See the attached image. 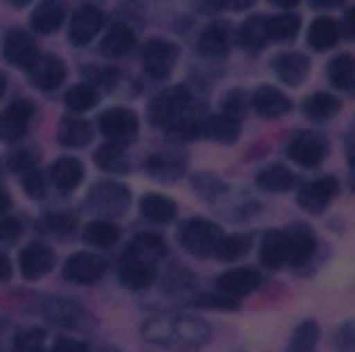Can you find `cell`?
Masks as SVG:
<instances>
[{
    "label": "cell",
    "mask_w": 355,
    "mask_h": 352,
    "mask_svg": "<svg viewBox=\"0 0 355 352\" xmlns=\"http://www.w3.org/2000/svg\"><path fill=\"white\" fill-rule=\"evenodd\" d=\"M3 57H7L13 67L28 69L35 63V57H38V44H35V38L28 32H22V28H10L7 38H3Z\"/></svg>",
    "instance_id": "cell-16"
},
{
    "label": "cell",
    "mask_w": 355,
    "mask_h": 352,
    "mask_svg": "<svg viewBox=\"0 0 355 352\" xmlns=\"http://www.w3.org/2000/svg\"><path fill=\"white\" fill-rule=\"evenodd\" d=\"M302 19L295 13H280V16H270L268 19V38L270 41H289L299 35Z\"/></svg>",
    "instance_id": "cell-42"
},
{
    "label": "cell",
    "mask_w": 355,
    "mask_h": 352,
    "mask_svg": "<svg viewBox=\"0 0 355 352\" xmlns=\"http://www.w3.org/2000/svg\"><path fill=\"white\" fill-rule=\"evenodd\" d=\"M116 277H120V283L126 286V290H148V286L157 280L155 261H145V258H139V255L126 252L120 267H116Z\"/></svg>",
    "instance_id": "cell-10"
},
{
    "label": "cell",
    "mask_w": 355,
    "mask_h": 352,
    "mask_svg": "<svg viewBox=\"0 0 355 352\" xmlns=\"http://www.w3.org/2000/svg\"><path fill=\"white\" fill-rule=\"evenodd\" d=\"M336 110H340V101H336V94H330V92H315L305 98V104H302V113L315 123L330 120Z\"/></svg>",
    "instance_id": "cell-37"
},
{
    "label": "cell",
    "mask_w": 355,
    "mask_h": 352,
    "mask_svg": "<svg viewBox=\"0 0 355 352\" xmlns=\"http://www.w3.org/2000/svg\"><path fill=\"white\" fill-rule=\"evenodd\" d=\"M22 176V189H26V195H32V199H47V189H51V180H47V173H41L38 167H32V170L19 173Z\"/></svg>",
    "instance_id": "cell-46"
},
{
    "label": "cell",
    "mask_w": 355,
    "mask_h": 352,
    "mask_svg": "<svg viewBox=\"0 0 355 352\" xmlns=\"http://www.w3.org/2000/svg\"><path fill=\"white\" fill-rule=\"evenodd\" d=\"M195 305L198 308H220V312H230V308H236L239 302L233 299V296H227V292H201V296H195Z\"/></svg>",
    "instance_id": "cell-48"
},
{
    "label": "cell",
    "mask_w": 355,
    "mask_h": 352,
    "mask_svg": "<svg viewBox=\"0 0 355 352\" xmlns=\"http://www.w3.org/2000/svg\"><path fill=\"white\" fill-rule=\"evenodd\" d=\"M258 283H261V274H258L255 267H233V271L220 274L217 290L227 292V296H233V299H242V296H248V292H255Z\"/></svg>",
    "instance_id": "cell-18"
},
{
    "label": "cell",
    "mask_w": 355,
    "mask_h": 352,
    "mask_svg": "<svg viewBox=\"0 0 355 352\" xmlns=\"http://www.w3.org/2000/svg\"><path fill=\"white\" fill-rule=\"evenodd\" d=\"M54 349H88V343H82V340H54Z\"/></svg>",
    "instance_id": "cell-54"
},
{
    "label": "cell",
    "mask_w": 355,
    "mask_h": 352,
    "mask_svg": "<svg viewBox=\"0 0 355 352\" xmlns=\"http://www.w3.org/2000/svg\"><path fill=\"white\" fill-rule=\"evenodd\" d=\"M3 92H7V76L0 73V98H3Z\"/></svg>",
    "instance_id": "cell-61"
},
{
    "label": "cell",
    "mask_w": 355,
    "mask_h": 352,
    "mask_svg": "<svg viewBox=\"0 0 355 352\" xmlns=\"http://www.w3.org/2000/svg\"><path fill=\"white\" fill-rule=\"evenodd\" d=\"M13 277V261L7 258V252H0V283H7Z\"/></svg>",
    "instance_id": "cell-53"
},
{
    "label": "cell",
    "mask_w": 355,
    "mask_h": 352,
    "mask_svg": "<svg viewBox=\"0 0 355 352\" xmlns=\"http://www.w3.org/2000/svg\"><path fill=\"white\" fill-rule=\"evenodd\" d=\"M63 22H67V7H63V0H41L32 13V28L38 35L60 32Z\"/></svg>",
    "instance_id": "cell-21"
},
{
    "label": "cell",
    "mask_w": 355,
    "mask_h": 352,
    "mask_svg": "<svg viewBox=\"0 0 355 352\" xmlns=\"http://www.w3.org/2000/svg\"><path fill=\"white\" fill-rule=\"evenodd\" d=\"M98 98H101L98 88H94L92 82H82V85L69 88L67 98H63V104H67L73 113H85V110H92V107L98 104Z\"/></svg>",
    "instance_id": "cell-40"
},
{
    "label": "cell",
    "mask_w": 355,
    "mask_h": 352,
    "mask_svg": "<svg viewBox=\"0 0 355 352\" xmlns=\"http://www.w3.org/2000/svg\"><path fill=\"white\" fill-rule=\"evenodd\" d=\"M98 129L104 133V139L114 142V145H129V142L139 135V117H135L129 107H110V110L101 113Z\"/></svg>",
    "instance_id": "cell-5"
},
{
    "label": "cell",
    "mask_w": 355,
    "mask_h": 352,
    "mask_svg": "<svg viewBox=\"0 0 355 352\" xmlns=\"http://www.w3.org/2000/svg\"><path fill=\"white\" fill-rule=\"evenodd\" d=\"M352 139H355V133H352Z\"/></svg>",
    "instance_id": "cell-62"
},
{
    "label": "cell",
    "mask_w": 355,
    "mask_h": 352,
    "mask_svg": "<svg viewBox=\"0 0 355 352\" xmlns=\"http://www.w3.org/2000/svg\"><path fill=\"white\" fill-rule=\"evenodd\" d=\"M295 183H299L295 180V173L283 164H270L258 173V186H261L264 192H289Z\"/></svg>",
    "instance_id": "cell-36"
},
{
    "label": "cell",
    "mask_w": 355,
    "mask_h": 352,
    "mask_svg": "<svg viewBox=\"0 0 355 352\" xmlns=\"http://www.w3.org/2000/svg\"><path fill=\"white\" fill-rule=\"evenodd\" d=\"M245 110H248V94L242 92V88H230V92L223 94L220 113H223V117H230V120H239V123H242Z\"/></svg>",
    "instance_id": "cell-44"
},
{
    "label": "cell",
    "mask_w": 355,
    "mask_h": 352,
    "mask_svg": "<svg viewBox=\"0 0 355 352\" xmlns=\"http://www.w3.org/2000/svg\"><path fill=\"white\" fill-rule=\"evenodd\" d=\"M44 318L51 321V324H57V327H79L82 321H85V312H82L76 302H69V299H47L44 302Z\"/></svg>",
    "instance_id": "cell-28"
},
{
    "label": "cell",
    "mask_w": 355,
    "mask_h": 352,
    "mask_svg": "<svg viewBox=\"0 0 355 352\" xmlns=\"http://www.w3.org/2000/svg\"><path fill=\"white\" fill-rule=\"evenodd\" d=\"M192 92H189L186 85H173V88H164L161 94H157L155 101H151V107H148V120L155 123L157 129H164L167 133L170 126H173L176 120H180L182 113L192 107Z\"/></svg>",
    "instance_id": "cell-3"
},
{
    "label": "cell",
    "mask_w": 355,
    "mask_h": 352,
    "mask_svg": "<svg viewBox=\"0 0 355 352\" xmlns=\"http://www.w3.org/2000/svg\"><path fill=\"white\" fill-rule=\"evenodd\" d=\"M85 76H88V82H92L98 92H101V88H104V92H110V88H116V85H120V79H123V73L116 67H88Z\"/></svg>",
    "instance_id": "cell-45"
},
{
    "label": "cell",
    "mask_w": 355,
    "mask_h": 352,
    "mask_svg": "<svg viewBox=\"0 0 355 352\" xmlns=\"http://www.w3.org/2000/svg\"><path fill=\"white\" fill-rule=\"evenodd\" d=\"M352 340H355V337H352V330H343V333H340V343H343V346H349Z\"/></svg>",
    "instance_id": "cell-59"
},
{
    "label": "cell",
    "mask_w": 355,
    "mask_h": 352,
    "mask_svg": "<svg viewBox=\"0 0 355 352\" xmlns=\"http://www.w3.org/2000/svg\"><path fill=\"white\" fill-rule=\"evenodd\" d=\"M104 28V13L98 7H79L69 22V41L73 44H88L94 35Z\"/></svg>",
    "instance_id": "cell-19"
},
{
    "label": "cell",
    "mask_w": 355,
    "mask_h": 352,
    "mask_svg": "<svg viewBox=\"0 0 355 352\" xmlns=\"http://www.w3.org/2000/svg\"><path fill=\"white\" fill-rule=\"evenodd\" d=\"M22 220L19 217H13V214H0V242L3 246H10V242H16L22 236Z\"/></svg>",
    "instance_id": "cell-49"
},
{
    "label": "cell",
    "mask_w": 355,
    "mask_h": 352,
    "mask_svg": "<svg viewBox=\"0 0 355 352\" xmlns=\"http://www.w3.org/2000/svg\"><path fill=\"white\" fill-rule=\"evenodd\" d=\"M340 35H343L340 22L321 16V19H315L309 26V44H311V51H330V47H336Z\"/></svg>",
    "instance_id": "cell-33"
},
{
    "label": "cell",
    "mask_w": 355,
    "mask_h": 352,
    "mask_svg": "<svg viewBox=\"0 0 355 352\" xmlns=\"http://www.w3.org/2000/svg\"><path fill=\"white\" fill-rule=\"evenodd\" d=\"M10 211V192H7V186L0 183V214H7Z\"/></svg>",
    "instance_id": "cell-57"
},
{
    "label": "cell",
    "mask_w": 355,
    "mask_h": 352,
    "mask_svg": "<svg viewBox=\"0 0 355 352\" xmlns=\"http://www.w3.org/2000/svg\"><path fill=\"white\" fill-rule=\"evenodd\" d=\"M315 252H318L315 233L305 230V226L289 230V265H293L295 271H305V267H309V261L315 258Z\"/></svg>",
    "instance_id": "cell-22"
},
{
    "label": "cell",
    "mask_w": 355,
    "mask_h": 352,
    "mask_svg": "<svg viewBox=\"0 0 355 352\" xmlns=\"http://www.w3.org/2000/svg\"><path fill=\"white\" fill-rule=\"evenodd\" d=\"M258 258L268 271H280L289 265V230H270L264 233L261 246H258Z\"/></svg>",
    "instance_id": "cell-15"
},
{
    "label": "cell",
    "mask_w": 355,
    "mask_h": 352,
    "mask_svg": "<svg viewBox=\"0 0 355 352\" xmlns=\"http://www.w3.org/2000/svg\"><path fill=\"white\" fill-rule=\"evenodd\" d=\"M82 240L92 249H110L120 242V226L110 224V220H92V224H85V230H82Z\"/></svg>",
    "instance_id": "cell-34"
},
{
    "label": "cell",
    "mask_w": 355,
    "mask_h": 352,
    "mask_svg": "<svg viewBox=\"0 0 355 352\" xmlns=\"http://www.w3.org/2000/svg\"><path fill=\"white\" fill-rule=\"evenodd\" d=\"M248 107H255V113H261V117H268V120H277V117H283V113H289V98L280 92V88L274 85H258L255 92L248 94Z\"/></svg>",
    "instance_id": "cell-17"
},
{
    "label": "cell",
    "mask_w": 355,
    "mask_h": 352,
    "mask_svg": "<svg viewBox=\"0 0 355 352\" xmlns=\"http://www.w3.org/2000/svg\"><path fill=\"white\" fill-rule=\"evenodd\" d=\"M129 51H135V32L129 26H110L101 38V57L107 60H120Z\"/></svg>",
    "instance_id": "cell-25"
},
{
    "label": "cell",
    "mask_w": 355,
    "mask_h": 352,
    "mask_svg": "<svg viewBox=\"0 0 355 352\" xmlns=\"http://www.w3.org/2000/svg\"><path fill=\"white\" fill-rule=\"evenodd\" d=\"M129 255H139V258H145V261H161L164 255H167V240L155 230L135 233L132 246H129Z\"/></svg>",
    "instance_id": "cell-32"
},
{
    "label": "cell",
    "mask_w": 355,
    "mask_h": 352,
    "mask_svg": "<svg viewBox=\"0 0 355 352\" xmlns=\"http://www.w3.org/2000/svg\"><path fill=\"white\" fill-rule=\"evenodd\" d=\"M94 164L110 176H120V173L129 170V154L123 151V145L107 142V145H101V151H94Z\"/></svg>",
    "instance_id": "cell-38"
},
{
    "label": "cell",
    "mask_w": 355,
    "mask_h": 352,
    "mask_svg": "<svg viewBox=\"0 0 355 352\" xmlns=\"http://www.w3.org/2000/svg\"><path fill=\"white\" fill-rule=\"evenodd\" d=\"M327 79L340 92H355V57H349V53L334 57L327 63Z\"/></svg>",
    "instance_id": "cell-35"
},
{
    "label": "cell",
    "mask_w": 355,
    "mask_h": 352,
    "mask_svg": "<svg viewBox=\"0 0 355 352\" xmlns=\"http://www.w3.org/2000/svg\"><path fill=\"white\" fill-rule=\"evenodd\" d=\"M274 7H280V10H293L295 3H302V0H270Z\"/></svg>",
    "instance_id": "cell-58"
},
{
    "label": "cell",
    "mask_w": 355,
    "mask_h": 352,
    "mask_svg": "<svg viewBox=\"0 0 355 352\" xmlns=\"http://www.w3.org/2000/svg\"><path fill=\"white\" fill-rule=\"evenodd\" d=\"M318 343V324H311V321H305V324H299V330H295L293 337V349H311V346Z\"/></svg>",
    "instance_id": "cell-50"
},
{
    "label": "cell",
    "mask_w": 355,
    "mask_h": 352,
    "mask_svg": "<svg viewBox=\"0 0 355 352\" xmlns=\"http://www.w3.org/2000/svg\"><path fill=\"white\" fill-rule=\"evenodd\" d=\"M141 217L148 220V224H155V226H167L176 220V205L167 199V195H145L141 199Z\"/></svg>",
    "instance_id": "cell-31"
},
{
    "label": "cell",
    "mask_w": 355,
    "mask_h": 352,
    "mask_svg": "<svg viewBox=\"0 0 355 352\" xmlns=\"http://www.w3.org/2000/svg\"><path fill=\"white\" fill-rule=\"evenodd\" d=\"M336 192H340V183H336L334 176L311 180V183H305V186L299 189V208H302V211L318 214V211H324V208L336 199Z\"/></svg>",
    "instance_id": "cell-11"
},
{
    "label": "cell",
    "mask_w": 355,
    "mask_h": 352,
    "mask_svg": "<svg viewBox=\"0 0 355 352\" xmlns=\"http://www.w3.org/2000/svg\"><path fill=\"white\" fill-rule=\"evenodd\" d=\"M343 26H346L343 32H346L349 38H355V10H349V13H346V22H343Z\"/></svg>",
    "instance_id": "cell-55"
},
{
    "label": "cell",
    "mask_w": 355,
    "mask_h": 352,
    "mask_svg": "<svg viewBox=\"0 0 355 352\" xmlns=\"http://www.w3.org/2000/svg\"><path fill=\"white\" fill-rule=\"evenodd\" d=\"M186 170V158L176 151H155L145 158V173L155 180H176Z\"/></svg>",
    "instance_id": "cell-23"
},
{
    "label": "cell",
    "mask_w": 355,
    "mask_h": 352,
    "mask_svg": "<svg viewBox=\"0 0 355 352\" xmlns=\"http://www.w3.org/2000/svg\"><path fill=\"white\" fill-rule=\"evenodd\" d=\"M19 271L26 280H41L44 274L54 271V249L44 242H28L19 252Z\"/></svg>",
    "instance_id": "cell-12"
},
{
    "label": "cell",
    "mask_w": 355,
    "mask_h": 352,
    "mask_svg": "<svg viewBox=\"0 0 355 352\" xmlns=\"http://www.w3.org/2000/svg\"><path fill=\"white\" fill-rule=\"evenodd\" d=\"M270 67H274V73L280 76V82H286V85H302V82L309 79L311 63H309V57L299 51H283L280 57H274Z\"/></svg>",
    "instance_id": "cell-20"
},
{
    "label": "cell",
    "mask_w": 355,
    "mask_h": 352,
    "mask_svg": "<svg viewBox=\"0 0 355 352\" xmlns=\"http://www.w3.org/2000/svg\"><path fill=\"white\" fill-rule=\"evenodd\" d=\"M28 79H32V85L38 92H54L67 79V63L60 57H54V53H38L35 63L28 67Z\"/></svg>",
    "instance_id": "cell-8"
},
{
    "label": "cell",
    "mask_w": 355,
    "mask_h": 352,
    "mask_svg": "<svg viewBox=\"0 0 355 352\" xmlns=\"http://www.w3.org/2000/svg\"><path fill=\"white\" fill-rule=\"evenodd\" d=\"M176 60H180V51L167 38H151L141 51V67H145L148 79H167L173 73Z\"/></svg>",
    "instance_id": "cell-6"
},
{
    "label": "cell",
    "mask_w": 355,
    "mask_h": 352,
    "mask_svg": "<svg viewBox=\"0 0 355 352\" xmlns=\"http://www.w3.org/2000/svg\"><path fill=\"white\" fill-rule=\"evenodd\" d=\"M248 249H252V236H248V233H230V236H223V240H220V246H217L214 258H220V261H236V258H242Z\"/></svg>",
    "instance_id": "cell-41"
},
{
    "label": "cell",
    "mask_w": 355,
    "mask_h": 352,
    "mask_svg": "<svg viewBox=\"0 0 355 352\" xmlns=\"http://www.w3.org/2000/svg\"><path fill=\"white\" fill-rule=\"evenodd\" d=\"M92 135H94L92 123H85L79 113L60 120V129H57V142H60L63 148H85L88 142H92Z\"/></svg>",
    "instance_id": "cell-29"
},
{
    "label": "cell",
    "mask_w": 355,
    "mask_h": 352,
    "mask_svg": "<svg viewBox=\"0 0 355 352\" xmlns=\"http://www.w3.org/2000/svg\"><path fill=\"white\" fill-rule=\"evenodd\" d=\"M35 120V107L28 101H13V104L3 107L0 113V142H22L32 129Z\"/></svg>",
    "instance_id": "cell-7"
},
{
    "label": "cell",
    "mask_w": 355,
    "mask_h": 352,
    "mask_svg": "<svg viewBox=\"0 0 355 352\" xmlns=\"http://www.w3.org/2000/svg\"><path fill=\"white\" fill-rule=\"evenodd\" d=\"M201 139H211V142H236L239 139V120H230V117H223V113H217V117H208L205 120V135Z\"/></svg>",
    "instance_id": "cell-39"
},
{
    "label": "cell",
    "mask_w": 355,
    "mask_h": 352,
    "mask_svg": "<svg viewBox=\"0 0 355 352\" xmlns=\"http://www.w3.org/2000/svg\"><path fill=\"white\" fill-rule=\"evenodd\" d=\"M205 120H208V113H201L198 107L192 104L180 117V120L167 129V135H170V139H176V142H195V139H201V135H205Z\"/></svg>",
    "instance_id": "cell-27"
},
{
    "label": "cell",
    "mask_w": 355,
    "mask_h": 352,
    "mask_svg": "<svg viewBox=\"0 0 355 352\" xmlns=\"http://www.w3.org/2000/svg\"><path fill=\"white\" fill-rule=\"evenodd\" d=\"M211 337L208 324L189 318V315H157L145 324V340L155 346H167V349H176V346H205Z\"/></svg>",
    "instance_id": "cell-1"
},
{
    "label": "cell",
    "mask_w": 355,
    "mask_h": 352,
    "mask_svg": "<svg viewBox=\"0 0 355 352\" xmlns=\"http://www.w3.org/2000/svg\"><path fill=\"white\" fill-rule=\"evenodd\" d=\"M104 271H107V261L94 252H79L63 265V277H67L69 283H79V286L98 283V280L104 277Z\"/></svg>",
    "instance_id": "cell-9"
},
{
    "label": "cell",
    "mask_w": 355,
    "mask_h": 352,
    "mask_svg": "<svg viewBox=\"0 0 355 352\" xmlns=\"http://www.w3.org/2000/svg\"><path fill=\"white\" fill-rule=\"evenodd\" d=\"M236 41H239L242 51L258 53L270 41L268 38V19H264V16H252V19H245L239 26V32H236Z\"/></svg>",
    "instance_id": "cell-30"
},
{
    "label": "cell",
    "mask_w": 355,
    "mask_h": 352,
    "mask_svg": "<svg viewBox=\"0 0 355 352\" xmlns=\"http://www.w3.org/2000/svg\"><path fill=\"white\" fill-rule=\"evenodd\" d=\"M255 0H211L208 7H214V10H245V7H252Z\"/></svg>",
    "instance_id": "cell-52"
},
{
    "label": "cell",
    "mask_w": 355,
    "mask_h": 352,
    "mask_svg": "<svg viewBox=\"0 0 355 352\" xmlns=\"http://www.w3.org/2000/svg\"><path fill=\"white\" fill-rule=\"evenodd\" d=\"M88 201H92V208H98V211H104V214H120V211H126V205H129V189L116 180H101L98 186L92 189Z\"/></svg>",
    "instance_id": "cell-13"
},
{
    "label": "cell",
    "mask_w": 355,
    "mask_h": 352,
    "mask_svg": "<svg viewBox=\"0 0 355 352\" xmlns=\"http://www.w3.org/2000/svg\"><path fill=\"white\" fill-rule=\"evenodd\" d=\"M10 7H28V3H32V0H7Z\"/></svg>",
    "instance_id": "cell-60"
},
{
    "label": "cell",
    "mask_w": 355,
    "mask_h": 352,
    "mask_svg": "<svg viewBox=\"0 0 355 352\" xmlns=\"http://www.w3.org/2000/svg\"><path fill=\"white\" fill-rule=\"evenodd\" d=\"M38 233L44 236H54V240H69L76 230H79V217L73 211H47L38 217Z\"/></svg>",
    "instance_id": "cell-26"
},
{
    "label": "cell",
    "mask_w": 355,
    "mask_h": 352,
    "mask_svg": "<svg viewBox=\"0 0 355 352\" xmlns=\"http://www.w3.org/2000/svg\"><path fill=\"white\" fill-rule=\"evenodd\" d=\"M233 44V32H230L227 22H211L205 26V32L198 35V51L201 57H223Z\"/></svg>",
    "instance_id": "cell-24"
},
{
    "label": "cell",
    "mask_w": 355,
    "mask_h": 352,
    "mask_svg": "<svg viewBox=\"0 0 355 352\" xmlns=\"http://www.w3.org/2000/svg\"><path fill=\"white\" fill-rule=\"evenodd\" d=\"M164 290H167L170 296H189V292L195 290V277L186 271V267L173 265L167 274V280H164Z\"/></svg>",
    "instance_id": "cell-43"
},
{
    "label": "cell",
    "mask_w": 355,
    "mask_h": 352,
    "mask_svg": "<svg viewBox=\"0 0 355 352\" xmlns=\"http://www.w3.org/2000/svg\"><path fill=\"white\" fill-rule=\"evenodd\" d=\"M318 10H336V7H343V0H311Z\"/></svg>",
    "instance_id": "cell-56"
},
{
    "label": "cell",
    "mask_w": 355,
    "mask_h": 352,
    "mask_svg": "<svg viewBox=\"0 0 355 352\" xmlns=\"http://www.w3.org/2000/svg\"><path fill=\"white\" fill-rule=\"evenodd\" d=\"M220 240H223L220 226L211 224V220L192 217L180 226V246L186 249L189 255H195V258H214Z\"/></svg>",
    "instance_id": "cell-2"
},
{
    "label": "cell",
    "mask_w": 355,
    "mask_h": 352,
    "mask_svg": "<svg viewBox=\"0 0 355 352\" xmlns=\"http://www.w3.org/2000/svg\"><path fill=\"white\" fill-rule=\"evenodd\" d=\"M47 180H51V186L57 189V192L69 195L73 189H79V183L85 180V167H82L79 158H57L54 164H51V170H47Z\"/></svg>",
    "instance_id": "cell-14"
},
{
    "label": "cell",
    "mask_w": 355,
    "mask_h": 352,
    "mask_svg": "<svg viewBox=\"0 0 355 352\" xmlns=\"http://www.w3.org/2000/svg\"><path fill=\"white\" fill-rule=\"evenodd\" d=\"M327 151H330L327 139H324L321 133H311V129H305V133H295L293 139L286 142V158L293 160V164L305 167V170L324 164Z\"/></svg>",
    "instance_id": "cell-4"
},
{
    "label": "cell",
    "mask_w": 355,
    "mask_h": 352,
    "mask_svg": "<svg viewBox=\"0 0 355 352\" xmlns=\"http://www.w3.org/2000/svg\"><path fill=\"white\" fill-rule=\"evenodd\" d=\"M7 167H10V170H16V173L32 170V167H38V151H26V148H19V151L10 154Z\"/></svg>",
    "instance_id": "cell-51"
},
{
    "label": "cell",
    "mask_w": 355,
    "mask_h": 352,
    "mask_svg": "<svg viewBox=\"0 0 355 352\" xmlns=\"http://www.w3.org/2000/svg\"><path fill=\"white\" fill-rule=\"evenodd\" d=\"M41 346H47V333L38 330V327H32V330H19L13 337L16 352H35V349H41Z\"/></svg>",
    "instance_id": "cell-47"
}]
</instances>
